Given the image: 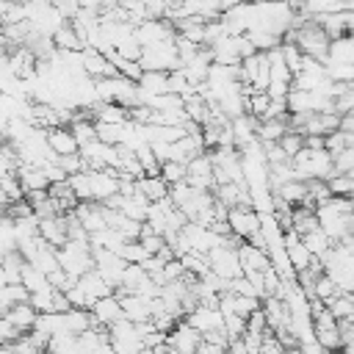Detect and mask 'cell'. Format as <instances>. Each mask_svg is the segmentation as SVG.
Here are the masks:
<instances>
[{
  "instance_id": "30bf717a",
  "label": "cell",
  "mask_w": 354,
  "mask_h": 354,
  "mask_svg": "<svg viewBox=\"0 0 354 354\" xmlns=\"http://www.w3.org/2000/svg\"><path fill=\"white\" fill-rule=\"evenodd\" d=\"M91 315H94V324H97V326H111V324L122 321V318H124L122 296H119V293L102 296L100 301H94V307H91Z\"/></svg>"
},
{
  "instance_id": "3957f363",
  "label": "cell",
  "mask_w": 354,
  "mask_h": 354,
  "mask_svg": "<svg viewBox=\"0 0 354 354\" xmlns=\"http://www.w3.org/2000/svg\"><path fill=\"white\" fill-rule=\"evenodd\" d=\"M58 260H61V268L75 279H80L83 274H88L97 266L91 241H75V238H69L64 246H58Z\"/></svg>"
},
{
  "instance_id": "4fadbf2b",
  "label": "cell",
  "mask_w": 354,
  "mask_h": 354,
  "mask_svg": "<svg viewBox=\"0 0 354 354\" xmlns=\"http://www.w3.org/2000/svg\"><path fill=\"white\" fill-rule=\"evenodd\" d=\"M39 235L50 243V246H64L69 241V230H66V213H58V216H47V218H39Z\"/></svg>"
},
{
  "instance_id": "8fae6325",
  "label": "cell",
  "mask_w": 354,
  "mask_h": 354,
  "mask_svg": "<svg viewBox=\"0 0 354 354\" xmlns=\"http://www.w3.org/2000/svg\"><path fill=\"white\" fill-rule=\"evenodd\" d=\"M75 216H77V221L86 227L88 235H94V232H100V230L108 227L105 205H102V202H80V205L75 207Z\"/></svg>"
},
{
  "instance_id": "d4e9b609",
  "label": "cell",
  "mask_w": 354,
  "mask_h": 354,
  "mask_svg": "<svg viewBox=\"0 0 354 354\" xmlns=\"http://www.w3.org/2000/svg\"><path fill=\"white\" fill-rule=\"evenodd\" d=\"M25 257L19 252L3 254V285L6 282H22V268H25Z\"/></svg>"
},
{
  "instance_id": "f546056e",
  "label": "cell",
  "mask_w": 354,
  "mask_h": 354,
  "mask_svg": "<svg viewBox=\"0 0 354 354\" xmlns=\"http://www.w3.org/2000/svg\"><path fill=\"white\" fill-rule=\"evenodd\" d=\"M224 329H227L230 340L243 337V335H246V318L238 315V313H224Z\"/></svg>"
},
{
  "instance_id": "52a82bcc",
  "label": "cell",
  "mask_w": 354,
  "mask_h": 354,
  "mask_svg": "<svg viewBox=\"0 0 354 354\" xmlns=\"http://www.w3.org/2000/svg\"><path fill=\"white\" fill-rule=\"evenodd\" d=\"M227 221H230L232 235L241 238V241L254 238L260 232V227H263V218H260V213L254 207H230Z\"/></svg>"
},
{
  "instance_id": "603a6c76",
  "label": "cell",
  "mask_w": 354,
  "mask_h": 354,
  "mask_svg": "<svg viewBox=\"0 0 354 354\" xmlns=\"http://www.w3.org/2000/svg\"><path fill=\"white\" fill-rule=\"evenodd\" d=\"M301 241L307 243V249L313 252V257H326V252L335 246V241L318 227V230H313V232H307V235H301Z\"/></svg>"
},
{
  "instance_id": "9a60e30c",
  "label": "cell",
  "mask_w": 354,
  "mask_h": 354,
  "mask_svg": "<svg viewBox=\"0 0 354 354\" xmlns=\"http://www.w3.org/2000/svg\"><path fill=\"white\" fill-rule=\"evenodd\" d=\"M138 88H141V102H147L149 97H158V94H169V91H171L169 72L147 69V72H144V77L138 80Z\"/></svg>"
},
{
  "instance_id": "d6a6232c",
  "label": "cell",
  "mask_w": 354,
  "mask_h": 354,
  "mask_svg": "<svg viewBox=\"0 0 354 354\" xmlns=\"http://www.w3.org/2000/svg\"><path fill=\"white\" fill-rule=\"evenodd\" d=\"M100 6H102V0H80V8H86V11H100Z\"/></svg>"
},
{
  "instance_id": "f1b7e54d",
  "label": "cell",
  "mask_w": 354,
  "mask_h": 354,
  "mask_svg": "<svg viewBox=\"0 0 354 354\" xmlns=\"http://www.w3.org/2000/svg\"><path fill=\"white\" fill-rule=\"evenodd\" d=\"M279 144H282V149H285L290 158H296V155L304 149V136H301L299 130H293V127H290V130L279 138Z\"/></svg>"
},
{
  "instance_id": "484cf974",
  "label": "cell",
  "mask_w": 354,
  "mask_h": 354,
  "mask_svg": "<svg viewBox=\"0 0 354 354\" xmlns=\"http://www.w3.org/2000/svg\"><path fill=\"white\" fill-rule=\"evenodd\" d=\"M160 177L169 183V185H177L183 180H188V163H180V160H166L160 166Z\"/></svg>"
},
{
  "instance_id": "1f68e13d",
  "label": "cell",
  "mask_w": 354,
  "mask_h": 354,
  "mask_svg": "<svg viewBox=\"0 0 354 354\" xmlns=\"http://www.w3.org/2000/svg\"><path fill=\"white\" fill-rule=\"evenodd\" d=\"M340 130H346V133H354V111L340 116Z\"/></svg>"
},
{
  "instance_id": "4316f807",
  "label": "cell",
  "mask_w": 354,
  "mask_h": 354,
  "mask_svg": "<svg viewBox=\"0 0 354 354\" xmlns=\"http://www.w3.org/2000/svg\"><path fill=\"white\" fill-rule=\"evenodd\" d=\"M337 293H343V290L337 288V282H335L329 274H321V277L315 279V299H321V301H329V299H335Z\"/></svg>"
},
{
  "instance_id": "4dcf8cb0",
  "label": "cell",
  "mask_w": 354,
  "mask_h": 354,
  "mask_svg": "<svg viewBox=\"0 0 354 354\" xmlns=\"http://www.w3.org/2000/svg\"><path fill=\"white\" fill-rule=\"evenodd\" d=\"M0 337H3V346H11V343H17L19 337H25V332L17 329V326L3 315V321H0Z\"/></svg>"
},
{
  "instance_id": "d6986e66",
  "label": "cell",
  "mask_w": 354,
  "mask_h": 354,
  "mask_svg": "<svg viewBox=\"0 0 354 354\" xmlns=\"http://www.w3.org/2000/svg\"><path fill=\"white\" fill-rule=\"evenodd\" d=\"M25 301H30V290L22 282H6L0 288V307H3V313L17 307V304H25Z\"/></svg>"
},
{
  "instance_id": "8992f818",
  "label": "cell",
  "mask_w": 354,
  "mask_h": 354,
  "mask_svg": "<svg viewBox=\"0 0 354 354\" xmlns=\"http://www.w3.org/2000/svg\"><path fill=\"white\" fill-rule=\"evenodd\" d=\"M202 343H205V335H202L196 326H191L185 318L166 335V346H169L174 354H196Z\"/></svg>"
},
{
  "instance_id": "7a4b0ae2",
  "label": "cell",
  "mask_w": 354,
  "mask_h": 354,
  "mask_svg": "<svg viewBox=\"0 0 354 354\" xmlns=\"http://www.w3.org/2000/svg\"><path fill=\"white\" fill-rule=\"evenodd\" d=\"M296 166V177L299 180H329L337 169H335V155L329 149H301L293 158Z\"/></svg>"
},
{
  "instance_id": "6da1fadb",
  "label": "cell",
  "mask_w": 354,
  "mask_h": 354,
  "mask_svg": "<svg viewBox=\"0 0 354 354\" xmlns=\"http://www.w3.org/2000/svg\"><path fill=\"white\" fill-rule=\"evenodd\" d=\"M285 41L299 44V50H301L304 55L315 58V61H329V53H332V36H329L313 17L304 19L301 25L290 28L288 36H285Z\"/></svg>"
},
{
  "instance_id": "83f0119b",
  "label": "cell",
  "mask_w": 354,
  "mask_h": 354,
  "mask_svg": "<svg viewBox=\"0 0 354 354\" xmlns=\"http://www.w3.org/2000/svg\"><path fill=\"white\" fill-rule=\"evenodd\" d=\"M119 254L127 260V263H144L149 257V252L144 249L141 241H124V246L119 249Z\"/></svg>"
},
{
  "instance_id": "ba28073f",
  "label": "cell",
  "mask_w": 354,
  "mask_h": 354,
  "mask_svg": "<svg viewBox=\"0 0 354 354\" xmlns=\"http://www.w3.org/2000/svg\"><path fill=\"white\" fill-rule=\"evenodd\" d=\"M188 183H191L194 188H202V191H213V188H216L213 158H210V152H207V149L188 160Z\"/></svg>"
},
{
  "instance_id": "836d02e7",
  "label": "cell",
  "mask_w": 354,
  "mask_h": 354,
  "mask_svg": "<svg viewBox=\"0 0 354 354\" xmlns=\"http://www.w3.org/2000/svg\"><path fill=\"white\" fill-rule=\"evenodd\" d=\"M183 3H185V0H166V6H169L171 11H177V8L183 6ZM171 11H169V14H171Z\"/></svg>"
},
{
  "instance_id": "44dd1931",
  "label": "cell",
  "mask_w": 354,
  "mask_h": 354,
  "mask_svg": "<svg viewBox=\"0 0 354 354\" xmlns=\"http://www.w3.org/2000/svg\"><path fill=\"white\" fill-rule=\"evenodd\" d=\"M288 130H290L288 119H263L260 127H257V138H260L263 144H274V141H279Z\"/></svg>"
},
{
  "instance_id": "2e32d148",
  "label": "cell",
  "mask_w": 354,
  "mask_h": 354,
  "mask_svg": "<svg viewBox=\"0 0 354 354\" xmlns=\"http://www.w3.org/2000/svg\"><path fill=\"white\" fill-rule=\"evenodd\" d=\"M77 285L86 290V296H88V301H91V307H94V301H100L102 296H111V293H116L105 279H102V274L97 271V268H91L88 274H83L80 279H77Z\"/></svg>"
},
{
  "instance_id": "9c48e42d",
  "label": "cell",
  "mask_w": 354,
  "mask_h": 354,
  "mask_svg": "<svg viewBox=\"0 0 354 354\" xmlns=\"http://www.w3.org/2000/svg\"><path fill=\"white\" fill-rule=\"evenodd\" d=\"M185 321H188L191 326H196L202 335L216 332V329H224V313H221L218 304H196V307L185 315Z\"/></svg>"
},
{
  "instance_id": "277c9868",
  "label": "cell",
  "mask_w": 354,
  "mask_h": 354,
  "mask_svg": "<svg viewBox=\"0 0 354 354\" xmlns=\"http://www.w3.org/2000/svg\"><path fill=\"white\" fill-rule=\"evenodd\" d=\"M238 243H241V241H235V235H232L230 241H224L221 246H216V249L207 252L210 268H213L218 277H224V279H238V277L243 274L241 254H238Z\"/></svg>"
},
{
  "instance_id": "5b68a950",
  "label": "cell",
  "mask_w": 354,
  "mask_h": 354,
  "mask_svg": "<svg viewBox=\"0 0 354 354\" xmlns=\"http://www.w3.org/2000/svg\"><path fill=\"white\" fill-rule=\"evenodd\" d=\"M108 337H111V348L116 354H141L147 351L144 348V337H141V329L136 321L130 318H122L116 324L108 326Z\"/></svg>"
},
{
  "instance_id": "7402d4cb",
  "label": "cell",
  "mask_w": 354,
  "mask_h": 354,
  "mask_svg": "<svg viewBox=\"0 0 354 354\" xmlns=\"http://www.w3.org/2000/svg\"><path fill=\"white\" fill-rule=\"evenodd\" d=\"M124 241L127 238L119 230H113V227H105V230H100V232L91 235V246L94 249H108V252H119L124 246Z\"/></svg>"
},
{
  "instance_id": "5bb4252c",
  "label": "cell",
  "mask_w": 354,
  "mask_h": 354,
  "mask_svg": "<svg viewBox=\"0 0 354 354\" xmlns=\"http://www.w3.org/2000/svg\"><path fill=\"white\" fill-rule=\"evenodd\" d=\"M47 141H50V147H53V152H55L58 158H61V155H75V152H80V141L75 138L72 127H66V124L50 127V130H47Z\"/></svg>"
},
{
  "instance_id": "e0dca14e",
  "label": "cell",
  "mask_w": 354,
  "mask_h": 354,
  "mask_svg": "<svg viewBox=\"0 0 354 354\" xmlns=\"http://www.w3.org/2000/svg\"><path fill=\"white\" fill-rule=\"evenodd\" d=\"M138 191H141L149 202H160V199H169L171 185H169L160 174H144V177H138Z\"/></svg>"
},
{
  "instance_id": "cb8c5ba5",
  "label": "cell",
  "mask_w": 354,
  "mask_h": 354,
  "mask_svg": "<svg viewBox=\"0 0 354 354\" xmlns=\"http://www.w3.org/2000/svg\"><path fill=\"white\" fill-rule=\"evenodd\" d=\"M22 285H25L30 293H36V290H44V288H53L50 277H47L41 268H36L33 263H25V268H22Z\"/></svg>"
},
{
  "instance_id": "ffe728a7",
  "label": "cell",
  "mask_w": 354,
  "mask_h": 354,
  "mask_svg": "<svg viewBox=\"0 0 354 354\" xmlns=\"http://www.w3.org/2000/svg\"><path fill=\"white\" fill-rule=\"evenodd\" d=\"M53 41H55L58 50H86V41L80 39V33H77V28L72 25V19L64 22V25L55 30Z\"/></svg>"
},
{
  "instance_id": "ac0fdd59",
  "label": "cell",
  "mask_w": 354,
  "mask_h": 354,
  "mask_svg": "<svg viewBox=\"0 0 354 354\" xmlns=\"http://www.w3.org/2000/svg\"><path fill=\"white\" fill-rule=\"evenodd\" d=\"M3 315H6V318H8V321L17 326V329H22L25 335H28V332L36 326V321H39V310H36L30 301H25V304H17V307L6 310Z\"/></svg>"
},
{
  "instance_id": "7c38bea8",
  "label": "cell",
  "mask_w": 354,
  "mask_h": 354,
  "mask_svg": "<svg viewBox=\"0 0 354 354\" xmlns=\"http://www.w3.org/2000/svg\"><path fill=\"white\" fill-rule=\"evenodd\" d=\"M238 254H241L243 274L266 271V268L271 266V254H268V249H260V246H254L252 241H241V243H238Z\"/></svg>"
}]
</instances>
